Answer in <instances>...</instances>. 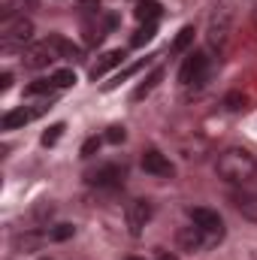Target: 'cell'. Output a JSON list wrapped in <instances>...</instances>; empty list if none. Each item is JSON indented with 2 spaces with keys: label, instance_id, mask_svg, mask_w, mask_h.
I'll return each instance as SVG.
<instances>
[{
  "label": "cell",
  "instance_id": "10",
  "mask_svg": "<svg viewBox=\"0 0 257 260\" xmlns=\"http://www.w3.org/2000/svg\"><path fill=\"white\" fill-rule=\"evenodd\" d=\"M191 215V221L197 227H203V230H212V233H224V221H221V215L215 212V209H203V206H197L188 212Z\"/></svg>",
  "mask_w": 257,
  "mask_h": 260
},
{
  "label": "cell",
  "instance_id": "4",
  "mask_svg": "<svg viewBox=\"0 0 257 260\" xmlns=\"http://www.w3.org/2000/svg\"><path fill=\"white\" fill-rule=\"evenodd\" d=\"M221 236H224V233H212V230H203V227H197V224L191 221V227H182V230H179L176 242H179V248H182V251L200 254V251H206V248L218 245V242H221Z\"/></svg>",
  "mask_w": 257,
  "mask_h": 260
},
{
  "label": "cell",
  "instance_id": "21",
  "mask_svg": "<svg viewBox=\"0 0 257 260\" xmlns=\"http://www.w3.org/2000/svg\"><path fill=\"white\" fill-rule=\"evenodd\" d=\"M49 79L55 82V88H70V85H76V73H73L70 67H64V70H55Z\"/></svg>",
  "mask_w": 257,
  "mask_h": 260
},
{
  "label": "cell",
  "instance_id": "8",
  "mask_svg": "<svg viewBox=\"0 0 257 260\" xmlns=\"http://www.w3.org/2000/svg\"><path fill=\"white\" fill-rule=\"evenodd\" d=\"M21 61H24V67H27V70H43V67L55 64V61H58V55L52 52L49 40H43V43L27 46V49L21 52Z\"/></svg>",
  "mask_w": 257,
  "mask_h": 260
},
{
  "label": "cell",
  "instance_id": "2",
  "mask_svg": "<svg viewBox=\"0 0 257 260\" xmlns=\"http://www.w3.org/2000/svg\"><path fill=\"white\" fill-rule=\"evenodd\" d=\"M30 37H34V24L24 15L0 24V46H3V52H18V49L24 52V46L30 43Z\"/></svg>",
  "mask_w": 257,
  "mask_h": 260
},
{
  "label": "cell",
  "instance_id": "31",
  "mask_svg": "<svg viewBox=\"0 0 257 260\" xmlns=\"http://www.w3.org/2000/svg\"><path fill=\"white\" fill-rule=\"evenodd\" d=\"M127 260H142V257H127Z\"/></svg>",
  "mask_w": 257,
  "mask_h": 260
},
{
  "label": "cell",
  "instance_id": "24",
  "mask_svg": "<svg viewBox=\"0 0 257 260\" xmlns=\"http://www.w3.org/2000/svg\"><path fill=\"white\" fill-rule=\"evenodd\" d=\"M61 136H64V124L58 121V124H52V127L46 130V133H43V139H40V142H43V145L49 148V145H55V142H58Z\"/></svg>",
  "mask_w": 257,
  "mask_h": 260
},
{
  "label": "cell",
  "instance_id": "1",
  "mask_svg": "<svg viewBox=\"0 0 257 260\" xmlns=\"http://www.w3.org/2000/svg\"><path fill=\"white\" fill-rule=\"evenodd\" d=\"M215 170H218V176H221L224 182H230V185H248L257 176V160L248 148H227V151L218 154Z\"/></svg>",
  "mask_w": 257,
  "mask_h": 260
},
{
  "label": "cell",
  "instance_id": "5",
  "mask_svg": "<svg viewBox=\"0 0 257 260\" xmlns=\"http://www.w3.org/2000/svg\"><path fill=\"white\" fill-rule=\"evenodd\" d=\"M49 106H52V97H40L37 103L18 106V109H9V112L3 115V130H18V127H24V124H30L34 118L46 115Z\"/></svg>",
  "mask_w": 257,
  "mask_h": 260
},
{
  "label": "cell",
  "instance_id": "23",
  "mask_svg": "<svg viewBox=\"0 0 257 260\" xmlns=\"http://www.w3.org/2000/svg\"><path fill=\"white\" fill-rule=\"evenodd\" d=\"M224 106H227L230 112H239V109H245V94H242V91H230V94L224 97Z\"/></svg>",
  "mask_w": 257,
  "mask_h": 260
},
{
  "label": "cell",
  "instance_id": "20",
  "mask_svg": "<svg viewBox=\"0 0 257 260\" xmlns=\"http://www.w3.org/2000/svg\"><path fill=\"white\" fill-rule=\"evenodd\" d=\"M154 30H157V21H148V24H142V27L133 34V40H130V43L139 49V46H145V43H151V40H154Z\"/></svg>",
  "mask_w": 257,
  "mask_h": 260
},
{
  "label": "cell",
  "instance_id": "27",
  "mask_svg": "<svg viewBox=\"0 0 257 260\" xmlns=\"http://www.w3.org/2000/svg\"><path fill=\"white\" fill-rule=\"evenodd\" d=\"M79 6H82V12H94V15H100V0H79Z\"/></svg>",
  "mask_w": 257,
  "mask_h": 260
},
{
  "label": "cell",
  "instance_id": "6",
  "mask_svg": "<svg viewBox=\"0 0 257 260\" xmlns=\"http://www.w3.org/2000/svg\"><path fill=\"white\" fill-rule=\"evenodd\" d=\"M151 215H154V206H151V200H133V203H127V212H124V218H127L130 236H139V233L145 230V224L151 221Z\"/></svg>",
  "mask_w": 257,
  "mask_h": 260
},
{
  "label": "cell",
  "instance_id": "22",
  "mask_svg": "<svg viewBox=\"0 0 257 260\" xmlns=\"http://www.w3.org/2000/svg\"><path fill=\"white\" fill-rule=\"evenodd\" d=\"M46 233H49L52 242H64V239H70V236L76 233V227H73V224H55V227H49Z\"/></svg>",
  "mask_w": 257,
  "mask_h": 260
},
{
  "label": "cell",
  "instance_id": "12",
  "mask_svg": "<svg viewBox=\"0 0 257 260\" xmlns=\"http://www.w3.org/2000/svg\"><path fill=\"white\" fill-rule=\"evenodd\" d=\"M49 46L58 55V61H82V49L76 43H70L67 37H61V34H52L49 37Z\"/></svg>",
  "mask_w": 257,
  "mask_h": 260
},
{
  "label": "cell",
  "instance_id": "16",
  "mask_svg": "<svg viewBox=\"0 0 257 260\" xmlns=\"http://www.w3.org/2000/svg\"><path fill=\"white\" fill-rule=\"evenodd\" d=\"M148 61H151V58H142V61H136V64H130L127 70H121L118 76H112V82H106V88H103V91H112V88H118L121 82H127L130 76H136V73H139L142 67H148Z\"/></svg>",
  "mask_w": 257,
  "mask_h": 260
},
{
  "label": "cell",
  "instance_id": "19",
  "mask_svg": "<svg viewBox=\"0 0 257 260\" xmlns=\"http://www.w3.org/2000/svg\"><path fill=\"white\" fill-rule=\"evenodd\" d=\"M160 76H164V70H160V67H157V70H154V73H151V76H148V79H142V85H139V88H136V91H133V100H142V97H145V94H151V91H154V85H157V82H160Z\"/></svg>",
  "mask_w": 257,
  "mask_h": 260
},
{
  "label": "cell",
  "instance_id": "17",
  "mask_svg": "<svg viewBox=\"0 0 257 260\" xmlns=\"http://www.w3.org/2000/svg\"><path fill=\"white\" fill-rule=\"evenodd\" d=\"M55 91L52 79H34L30 85H24V97H49Z\"/></svg>",
  "mask_w": 257,
  "mask_h": 260
},
{
  "label": "cell",
  "instance_id": "9",
  "mask_svg": "<svg viewBox=\"0 0 257 260\" xmlns=\"http://www.w3.org/2000/svg\"><path fill=\"white\" fill-rule=\"evenodd\" d=\"M121 179H124V167L118 164H103L88 173V185H97V188H118Z\"/></svg>",
  "mask_w": 257,
  "mask_h": 260
},
{
  "label": "cell",
  "instance_id": "30",
  "mask_svg": "<svg viewBox=\"0 0 257 260\" xmlns=\"http://www.w3.org/2000/svg\"><path fill=\"white\" fill-rule=\"evenodd\" d=\"M251 21H254V27H257V0H254V9H251Z\"/></svg>",
  "mask_w": 257,
  "mask_h": 260
},
{
  "label": "cell",
  "instance_id": "14",
  "mask_svg": "<svg viewBox=\"0 0 257 260\" xmlns=\"http://www.w3.org/2000/svg\"><path fill=\"white\" fill-rule=\"evenodd\" d=\"M37 0H3V9H0V24L3 21H12V18H21L27 9H34Z\"/></svg>",
  "mask_w": 257,
  "mask_h": 260
},
{
  "label": "cell",
  "instance_id": "18",
  "mask_svg": "<svg viewBox=\"0 0 257 260\" xmlns=\"http://www.w3.org/2000/svg\"><path fill=\"white\" fill-rule=\"evenodd\" d=\"M194 34H197V30H194V24H185V27L179 30V37L173 40L170 52H173V55H182V52H188V46L194 43Z\"/></svg>",
  "mask_w": 257,
  "mask_h": 260
},
{
  "label": "cell",
  "instance_id": "13",
  "mask_svg": "<svg viewBox=\"0 0 257 260\" xmlns=\"http://www.w3.org/2000/svg\"><path fill=\"white\" fill-rule=\"evenodd\" d=\"M124 58H127V55H124L121 49H112V52H106V55H100V61H97V64L91 67V79L97 82V79H100V76H106V73H109L112 67L124 64Z\"/></svg>",
  "mask_w": 257,
  "mask_h": 260
},
{
  "label": "cell",
  "instance_id": "25",
  "mask_svg": "<svg viewBox=\"0 0 257 260\" xmlns=\"http://www.w3.org/2000/svg\"><path fill=\"white\" fill-rule=\"evenodd\" d=\"M103 139H106V142H112V145H118V142H124V139H127V130L115 124V127L106 130V136H103Z\"/></svg>",
  "mask_w": 257,
  "mask_h": 260
},
{
  "label": "cell",
  "instance_id": "11",
  "mask_svg": "<svg viewBox=\"0 0 257 260\" xmlns=\"http://www.w3.org/2000/svg\"><path fill=\"white\" fill-rule=\"evenodd\" d=\"M230 200H233V209H236L245 221L257 224V194L254 191H236Z\"/></svg>",
  "mask_w": 257,
  "mask_h": 260
},
{
  "label": "cell",
  "instance_id": "7",
  "mask_svg": "<svg viewBox=\"0 0 257 260\" xmlns=\"http://www.w3.org/2000/svg\"><path fill=\"white\" fill-rule=\"evenodd\" d=\"M142 170L148 176H154V179H170L176 173V167L170 164V157L164 151H157V148H145L142 151Z\"/></svg>",
  "mask_w": 257,
  "mask_h": 260
},
{
  "label": "cell",
  "instance_id": "15",
  "mask_svg": "<svg viewBox=\"0 0 257 260\" xmlns=\"http://www.w3.org/2000/svg\"><path fill=\"white\" fill-rule=\"evenodd\" d=\"M160 12H164V9H160V3H157V0H139V3H136V18H139L142 24L157 21V18H160Z\"/></svg>",
  "mask_w": 257,
  "mask_h": 260
},
{
  "label": "cell",
  "instance_id": "28",
  "mask_svg": "<svg viewBox=\"0 0 257 260\" xmlns=\"http://www.w3.org/2000/svg\"><path fill=\"white\" fill-rule=\"evenodd\" d=\"M9 88H12V73L3 70V73H0V91H9Z\"/></svg>",
  "mask_w": 257,
  "mask_h": 260
},
{
  "label": "cell",
  "instance_id": "26",
  "mask_svg": "<svg viewBox=\"0 0 257 260\" xmlns=\"http://www.w3.org/2000/svg\"><path fill=\"white\" fill-rule=\"evenodd\" d=\"M103 142H106L103 136H91V139H88V142L82 145V157H91V154H94V151H97V148H100Z\"/></svg>",
  "mask_w": 257,
  "mask_h": 260
},
{
  "label": "cell",
  "instance_id": "29",
  "mask_svg": "<svg viewBox=\"0 0 257 260\" xmlns=\"http://www.w3.org/2000/svg\"><path fill=\"white\" fill-rule=\"evenodd\" d=\"M157 260H179V257H176V254H170V251H160V254H157Z\"/></svg>",
  "mask_w": 257,
  "mask_h": 260
},
{
  "label": "cell",
  "instance_id": "3",
  "mask_svg": "<svg viewBox=\"0 0 257 260\" xmlns=\"http://www.w3.org/2000/svg\"><path fill=\"white\" fill-rule=\"evenodd\" d=\"M209 73H212V58L206 52H191L179 70V82L185 88H203L209 82Z\"/></svg>",
  "mask_w": 257,
  "mask_h": 260
}]
</instances>
